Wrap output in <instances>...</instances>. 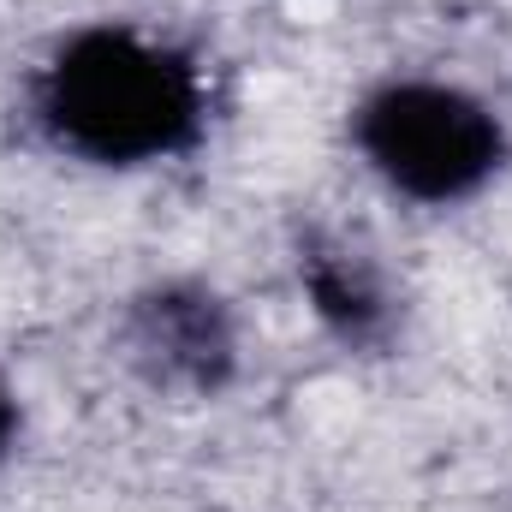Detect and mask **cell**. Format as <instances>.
Wrapping results in <instances>:
<instances>
[{
	"label": "cell",
	"instance_id": "obj_4",
	"mask_svg": "<svg viewBox=\"0 0 512 512\" xmlns=\"http://www.w3.org/2000/svg\"><path fill=\"white\" fill-rule=\"evenodd\" d=\"M310 292H316V310L340 328V334H364L376 316H382V298L364 274H352V262H310Z\"/></svg>",
	"mask_w": 512,
	"mask_h": 512
},
{
	"label": "cell",
	"instance_id": "obj_1",
	"mask_svg": "<svg viewBox=\"0 0 512 512\" xmlns=\"http://www.w3.org/2000/svg\"><path fill=\"white\" fill-rule=\"evenodd\" d=\"M36 108L54 143L108 167H137L197 137L203 78L161 42H143L131 30H84L42 72Z\"/></svg>",
	"mask_w": 512,
	"mask_h": 512
},
{
	"label": "cell",
	"instance_id": "obj_3",
	"mask_svg": "<svg viewBox=\"0 0 512 512\" xmlns=\"http://www.w3.org/2000/svg\"><path fill=\"white\" fill-rule=\"evenodd\" d=\"M233 316L203 286H161L131 310V358L173 387H221L233 376Z\"/></svg>",
	"mask_w": 512,
	"mask_h": 512
},
{
	"label": "cell",
	"instance_id": "obj_5",
	"mask_svg": "<svg viewBox=\"0 0 512 512\" xmlns=\"http://www.w3.org/2000/svg\"><path fill=\"white\" fill-rule=\"evenodd\" d=\"M12 435H18V393L0 376V459H6V447H12Z\"/></svg>",
	"mask_w": 512,
	"mask_h": 512
},
{
	"label": "cell",
	"instance_id": "obj_2",
	"mask_svg": "<svg viewBox=\"0 0 512 512\" xmlns=\"http://www.w3.org/2000/svg\"><path fill=\"white\" fill-rule=\"evenodd\" d=\"M352 137L387 185L417 203H459L483 191L507 155V131L477 96L429 78L376 90L358 108Z\"/></svg>",
	"mask_w": 512,
	"mask_h": 512
}]
</instances>
